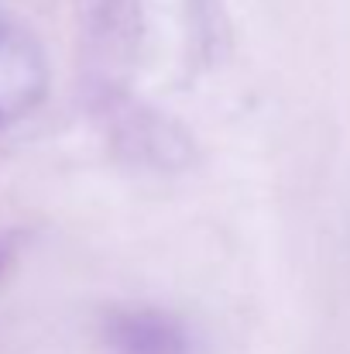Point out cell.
Returning <instances> with one entry per match:
<instances>
[{"label":"cell","mask_w":350,"mask_h":354,"mask_svg":"<svg viewBox=\"0 0 350 354\" xmlns=\"http://www.w3.org/2000/svg\"><path fill=\"white\" fill-rule=\"evenodd\" d=\"M31 66H35V59L24 55V48L10 38V31L0 28V124L10 118V111L17 104H28L24 93L35 90L31 76H28Z\"/></svg>","instance_id":"1"}]
</instances>
